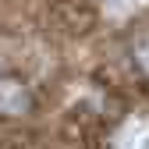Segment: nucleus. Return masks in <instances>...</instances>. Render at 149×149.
Listing matches in <instances>:
<instances>
[{"label":"nucleus","instance_id":"obj_3","mask_svg":"<svg viewBox=\"0 0 149 149\" xmlns=\"http://www.w3.org/2000/svg\"><path fill=\"white\" fill-rule=\"evenodd\" d=\"M135 149H149V132H146V135H142V139L135 142Z\"/></svg>","mask_w":149,"mask_h":149},{"label":"nucleus","instance_id":"obj_2","mask_svg":"<svg viewBox=\"0 0 149 149\" xmlns=\"http://www.w3.org/2000/svg\"><path fill=\"white\" fill-rule=\"evenodd\" d=\"M135 61H139V68L149 74V36H139V39H135Z\"/></svg>","mask_w":149,"mask_h":149},{"label":"nucleus","instance_id":"obj_1","mask_svg":"<svg viewBox=\"0 0 149 149\" xmlns=\"http://www.w3.org/2000/svg\"><path fill=\"white\" fill-rule=\"evenodd\" d=\"M32 96L18 78H0V117H22Z\"/></svg>","mask_w":149,"mask_h":149}]
</instances>
